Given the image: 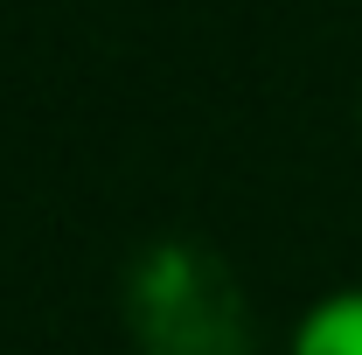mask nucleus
<instances>
[{
  "mask_svg": "<svg viewBox=\"0 0 362 355\" xmlns=\"http://www.w3.org/2000/svg\"><path fill=\"white\" fill-rule=\"evenodd\" d=\"M286 355H362V286H334L300 313Z\"/></svg>",
  "mask_w": 362,
  "mask_h": 355,
  "instance_id": "nucleus-1",
  "label": "nucleus"
}]
</instances>
